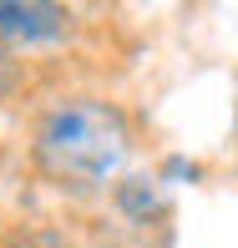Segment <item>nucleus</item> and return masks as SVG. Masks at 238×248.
I'll use <instances>...</instances> for the list:
<instances>
[{"instance_id": "nucleus-2", "label": "nucleus", "mask_w": 238, "mask_h": 248, "mask_svg": "<svg viewBox=\"0 0 238 248\" xmlns=\"http://www.w3.org/2000/svg\"><path fill=\"white\" fill-rule=\"evenodd\" d=\"M71 31V10L51 0H0V41L16 46H46Z\"/></svg>"}, {"instance_id": "nucleus-5", "label": "nucleus", "mask_w": 238, "mask_h": 248, "mask_svg": "<svg viewBox=\"0 0 238 248\" xmlns=\"http://www.w3.org/2000/svg\"><path fill=\"white\" fill-rule=\"evenodd\" d=\"M162 177H198V167L183 162V157H167V162H162Z\"/></svg>"}, {"instance_id": "nucleus-4", "label": "nucleus", "mask_w": 238, "mask_h": 248, "mask_svg": "<svg viewBox=\"0 0 238 248\" xmlns=\"http://www.w3.org/2000/svg\"><path fill=\"white\" fill-rule=\"evenodd\" d=\"M20 86H26V66H20L16 56L0 46V101H10V96L20 92Z\"/></svg>"}, {"instance_id": "nucleus-1", "label": "nucleus", "mask_w": 238, "mask_h": 248, "mask_svg": "<svg viewBox=\"0 0 238 248\" xmlns=\"http://www.w3.org/2000/svg\"><path fill=\"white\" fill-rule=\"evenodd\" d=\"M132 152V122L107 96H71L36 127L31 157L61 187H101Z\"/></svg>"}, {"instance_id": "nucleus-3", "label": "nucleus", "mask_w": 238, "mask_h": 248, "mask_svg": "<svg viewBox=\"0 0 238 248\" xmlns=\"http://www.w3.org/2000/svg\"><path fill=\"white\" fill-rule=\"evenodd\" d=\"M117 208L127 213V218H152L162 202H157V187H152V177H122L117 183Z\"/></svg>"}]
</instances>
